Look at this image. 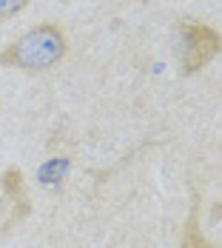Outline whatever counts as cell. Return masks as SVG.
<instances>
[{
	"label": "cell",
	"mask_w": 222,
	"mask_h": 248,
	"mask_svg": "<svg viewBox=\"0 0 222 248\" xmlns=\"http://www.w3.org/2000/svg\"><path fill=\"white\" fill-rule=\"evenodd\" d=\"M69 54V34L60 23H37L23 31L15 43L0 51L3 69H20V72H49L60 66Z\"/></svg>",
	"instance_id": "cell-1"
},
{
	"label": "cell",
	"mask_w": 222,
	"mask_h": 248,
	"mask_svg": "<svg viewBox=\"0 0 222 248\" xmlns=\"http://www.w3.org/2000/svg\"><path fill=\"white\" fill-rule=\"evenodd\" d=\"M177 34H179V66L185 77L202 72L222 54V31L211 23L185 17L177 23Z\"/></svg>",
	"instance_id": "cell-2"
},
{
	"label": "cell",
	"mask_w": 222,
	"mask_h": 248,
	"mask_svg": "<svg viewBox=\"0 0 222 248\" xmlns=\"http://www.w3.org/2000/svg\"><path fill=\"white\" fill-rule=\"evenodd\" d=\"M179 248H214V243L205 237V231L199 225V202H194L191 211H188V220L182 225V243H179Z\"/></svg>",
	"instance_id": "cell-3"
},
{
	"label": "cell",
	"mask_w": 222,
	"mask_h": 248,
	"mask_svg": "<svg viewBox=\"0 0 222 248\" xmlns=\"http://www.w3.org/2000/svg\"><path fill=\"white\" fill-rule=\"evenodd\" d=\"M66 169H69V160H63V163H60V160L54 157V160H49V163L40 169V180H43L46 186H49V183H60V177L66 174Z\"/></svg>",
	"instance_id": "cell-4"
},
{
	"label": "cell",
	"mask_w": 222,
	"mask_h": 248,
	"mask_svg": "<svg viewBox=\"0 0 222 248\" xmlns=\"http://www.w3.org/2000/svg\"><path fill=\"white\" fill-rule=\"evenodd\" d=\"M31 0H0V23L9 20V17H15L17 12H23Z\"/></svg>",
	"instance_id": "cell-5"
}]
</instances>
